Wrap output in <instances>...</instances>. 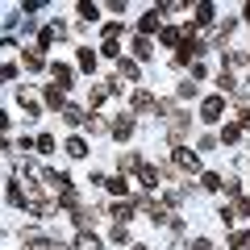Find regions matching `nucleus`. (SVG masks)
<instances>
[{
    "instance_id": "1",
    "label": "nucleus",
    "mask_w": 250,
    "mask_h": 250,
    "mask_svg": "<svg viewBox=\"0 0 250 250\" xmlns=\"http://www.w3.org/2000/svg\"><path fill=\"white\" fill-rule=\"evenodd\" d=\"M175 167H179V171H196L200 159H196L192 150H175Z\"/></svg>"
},
{
    "instance_id": "2",
    "label": "nucleus",
    "mask_w": 250,
    "mask_h": 250,
    "mask_svg": "<svg viewBox=\"0 0 250 250\" xmlns=\"http://www.w3.org/2000/svg\"><path fill=\"white\" fill-rule=\"evenodd\" d=\"M142 34H163V17H159V9H150L142 17Z\"/></svg>"
},
{
    "instance_id": "3",
    "label": "nucleus",
    "mask_w": 250,
    "mask_h": 250,
    "mask_svg": "<svg viewBox=\"0 0 250 250\" xmlns=\"http://www.w3.org/2000/svg\"><path fill=\"white\" fill-rule=\"evenodd\" d=\"M75 250H100V238H96V233H88V229H83L80 238H75Z\"/></svg>"
},
{
    "instance_id": "4",
    "label": "nucleus",
    "mask_w": 250,
    "mask_h": 250,
    "mask_svg": "<svg viewBox=\"0 0 250 250\" xmlns=\"http://www.w3.org/2000/svg\"><path fill=\"white\" fill-rule=\"evenodd\" d=\"M113 134L117 138H129V134H134V117H117V121H113Z\"/></svg>"
},
{
    "instance_id": "5",
    "label": "nucleus",
    "mask_w": 250,
    "mask_h": 250,
    "mask_svg": "<svg viewBox=\"0 0 250 250\" xmlns=\"http://www.w3.org/2000/svg\"><path fill=\"white\" fill-rule=\"evenodd\" d=\"M221 104H225L221 96H208V100H205V108H200V113H205V121H213V117L221 113Z\"/></svg>"
},
{
    "instance_id": "6",
    "label": "nucleus",
    "mask_w": 250,
    "mask_h": 250,
    "mask_svg": "<svg viewBox=\"0 0 250 250\" xmlns=\"http://www.w3.org/2000/svg\"><path fill=\"white\" fill-rule=\"evenodd\" d=\"M159 175H163L159 167H142V184H150V188H154V184H159Z\"/></svg>"
},
{
    "instance_id": "7",
    "label": "nucleus",
    "mask_w": 250,
    "mask_h": 250,
    "mask_svg": "<svg viewBox=\"0 0 250 250\" xmlns=\"http://www.w3.org/2000/svg\"><path fill=\"white\" fill-rule=\"evenodd\" d=\"M108 192H113V196H125V192H129V184H125V179H108Z\"/></svg>"
},
{
    "instance_id": "8",
    "label": "nucleus",
    "mask_w": 250,
    "mask_h": 250,
    "mask_svg": "<svg viewBox=\"0 0 250 250\" xmlns=\"http://www.w3.org/2000/svg\"><path fill=\"white\" fill-rule=\"evenodd\" d=\"M80 67H83V71H92V67H96V54H92V50H80Z\"/></svg>"
},
{
    "instance_id": "9",
    "label": "nucleus",
    "mask_w": 250,
    "mask_h": 250,
    "mask_svg": "<svg viewBox=\"0 0 250 250\" xmlns=\"http://www.w3.org/2000/svg\"><path fill=\"white\" fill-rule=\"evenodd\" d=\"M67 150H71V154H75V159H83V154H88V146H83V142H80V138H71V142H67Z\"/></svg>"
},
{
    "instance_id": "10",
    "label": "nucleus",
    "mask_w": 250,
    "mask_h": 250,
    "mask_svg": "<svg viewBox=\"0 0 250 250\" xmlns=\"http://www.w3.org/2000/svg\"><path fill=\"white\" fill-rule=\"evenodd\" d=\"M196 17H200V25H208V21H213V4H200Z\"/></svg>"
},
{
    "instance_id": "11",
    "label": "nucleus",
    "mask_w": 250,
    "mask_h": 250,
    "mask_svg": "<svg viewBox=\"0 0 250 250\" xmlns=\"http://www.w3.org/2000/svg\"><path fill=\"white\" fill-rule=\"evenodd\" d=\"M134 50H138V59H150V42H146V38H138Z\"/></svg>"
},
{
    "instance_id": "12",
    "label": "nucleus",
    "mask_w": 250,
    "mask_h": 250,
    "mask_svg": "<svg viewBox=\"0 0 250 250\" xmlns=\"http://www.w3.org/2000/svg\"><path fill=\"white\" fill-rule=\"evenodd\" d=\"M179 38H184V34H179V29H171V25H167V29H163V42H167V46H175V42H179Z\"/></svg>"
},
{
    "instance_id": "13",
    "label": "nucleus",
    "mask_w": 250,
    "mask_h": 250,
    "mask_svg": "<svg viewBox=\"0 0 250 250\" xmlns=\"http://www.w3.org/2000/svg\"><path fill=\"white\" fill-rule=\"evenodd\" d=\"M134 108H154V100L146 96V92H138V96H134Z\"/></svg>"
},
{
    "instance_id": "14",
    "label": "nucleus",
    "mask_w": 250,
    "mask_h": 250,
    "mask_svg": "<svg viewBox=\"0 0 250 250\" xmlns=\"http://www.w3.org/2000/svg\"><path fill=\"white\" fill-rule=\"evenodd\" d=\"M229 62H233V67H246V62H250V54H242V50H233V54H229Z\"/></svg>"
},
{
    "instance_id": "15",
    "label": "nucleus",
    "mask_w": 250,
    "mask_h": 250,
    "mask_svg": "<svg viewBox=\"0 0 250 250\" xmlns=\"http://www.w3.org/2000/svg\"><path fill=\"white\" fill-rule=\"evenodd\" d=\"M217 83H221V92H233V75L221 71V75H217Z\"/></svg>"
},
{
    "instance_id": "16",
    "label": "nucleus",
    "mask_w": 250,
    "mask_h": 250,
    "mask_svg": "<svg viewBox=\"0 0 250 250\" xmlns=\"http://www.w3.org/2000/svg\"><path fill=\"white\" fill-rule=\"evenodd\" d=\"M242 121H246V129H250V113H246V117H242Z\"/></svg>"
},
{
    "instance_id": "17",
    "label": "nucleus",
    "mask_w": 250,
    "mask_h": 250,
    "mask_svg": "<svg viewBox=\"0 0 250 250\" xmlns=\"http://www.w3.org/2000/svg\"><path fill=\"white\" fill-rule=\"evenodd\" d=\"M246 21H250V4H246Z\"/></svg>"
},
{
    "instance_id": "18",
    "label": "nucleus",
    "mask_w": 250,
    "mask_h": 250,
    "mask_svg": "<svg viewBox=\"0 0 250 250\" xmlns=\"http://www.w3.org/2000/svg\"><path fill=\"white\" fill-rule=\"evenodd\" d=\"M138 250H142V246H138Z\"/></svg>"
}]
</instances>
